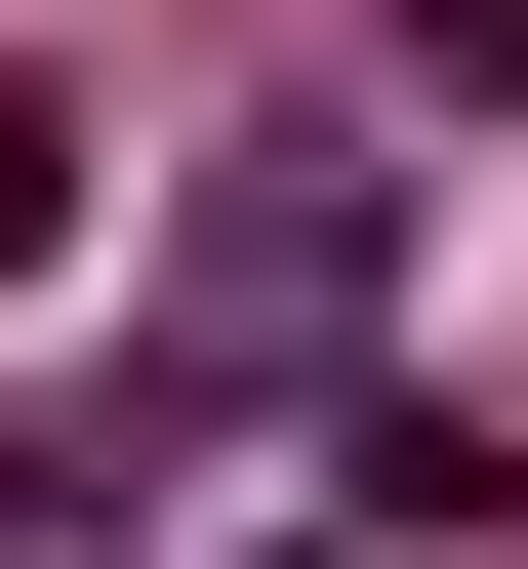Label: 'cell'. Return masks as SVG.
<instances>
[{"label":"cell","instance_id":"obj_1","mask_svg":"<svg viewBox=\"0 0 528 569\" xmlns=\"http://www.w3.org/2000/svg\"><path fill=\"white\" fill-rule=\"evenodd\" d=\"M203 326H245V367H285V326H366V163H326V122L203 163Z\"/></svg>","mask_w":528,"mask_h":569},{"label":"cell","instance_id":"obj_2","mask_svg":"<svg viewBox=\"0 0 528 569\" xmlns=\"http://www.w3.org/2000/svg\"><path fill=\"white\" fill-rule=\"evenodd\" d=\"M82 244V82H41V41H0V284Z\"/></svg>","mask_w":528,"mask_h":569},{"label":"cell","instance_id":"obj_3","mask_svg":"<svg viewBox=\"0 0 528 569\" xmlns=\"http://www.w3.org/2000/svg\"><path fill=\"white\" fill-rule=\"evenodd\" d=\"M407 122H528V0H407Z\"/></svg>","mask_w":528,"mask_h":569}]
</instances>
